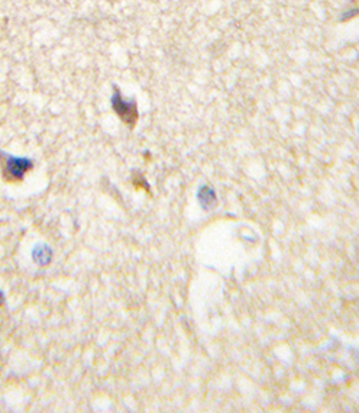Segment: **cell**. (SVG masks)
Masks as SVG:
<instances>
[{
    "label": "cell",
    "mask_w": 359,
    "mask_h": 413,
    "mask_svg": "<svg viewBox=\"0 0 359 413\" xmlns=\"http://www.w3.org/2000/svg\"><path fill=\"white\" fill-rule=\"evenodd\" d=\"M0 167H2V177L8 183H21L26 173L31 171L34 164L31 160L13 157L5 153H0Z\"/></svg>",
    "instance_id": "1"
},
{
    "label": "cell",
    "mask_w": 359,
    "mask_h": 413,
    "mask_svg": "<svg viewBox=\"0 0 359 413\" xmlns=\"http://www.w3.org/2000/svg\"><path fill=\"white\" fill-rule=\"evenodd\" d=\"M112 106H113L115 114L123 122H125L128 127H131V129H133L135 125H136V122H138V118H140V115H138L136 103L133 100L132 102L123 100L120 93L116 90L115 94H113V99H112Z\"/></svg>",
    "instance_id": "2"
},
{
    "label": "cell",
    "mask_w": 359,
    "mask_h": 413,
    "mask_svg": "<svg viewBox=\"0 0 359 413\" xmlns=\"http://www.w3.org/2000/svg\"><path fill=\"white\" fill-rule=\"evenodd\" d=\"M2 303H3V295L0 292V306H2Z\"/></svg>",
    "instance_id": "3"
}]
</instances>
